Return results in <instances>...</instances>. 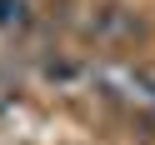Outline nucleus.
Wrapping results in <instances>:
<instances>
[{
  "mask_svg": "<svg viewBox=\"0 0 155 145\" xmlns=\"http://www.w3.org/2000/svg\"><path fill=\"white\" fill-rule=\"evenodd\" d=\"M85 80H90V90L100 95L105 105H115V110L130 115V125L155 130V65L105 55V60L85 65Z\"/></svg>",
  "mask_w": 155,
  "mask_h": 145,
  "instance_id": "nucleus-1",
  "label": "nucleus"
},
{
  "mask_svg": "<svg viewBox=\"0 0 155 145\" xmlns=\"http://www.w3.org/2000/svg\"><path fill=\"white\" fill-rule=\"evenodd\" d=\"M80 35L95 50H135L150 40V20H145V10H135L125 0H95L80 20Z\"/></svg>",
  "mask_w": 155,
  "mask_h": 145,
  "instance_id": "nucleus-2",
  "label": "nucleus"
},
{
  "mask_svg": "<svg viewBox=\"0 0 155 145\" xmlns=\"http://www.w3.org/2000/svg\"><path fill=\"white\" fill-rule=\"evenodd\" d=\"M80 75H85V65L70 60V55H50L45 60V80H55V85H75Z\"/></svg>",
  "mask_w": 155,
  "mask_h": 145,
  "instance_id": "nucleus-3",
  "label": "nucleus"
},
{
  "mask_svg": "<svg viewBox=\"0 0 155 145\" xmlns=\"http://www.w3.org/2000/svg\"><path fill=\"white\" fill-rule=\"evenodd\" d=\"M20 30L25 25V0H0V30Z\"/></svg>",
  "mask_w": 155,
  "mask_h": 145,
  "instance_id": "nucleus-4",
  "label": "nucleus"
}]
</instances>
